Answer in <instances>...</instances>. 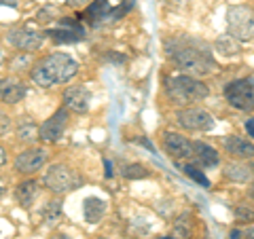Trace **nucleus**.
<instances>
[{
  "label": "nucleus",
  "instance_id": "20e7f679",
  "mask_svg": "<svg viewBox=\"0 0 254 239\" xmlns=\"http://www.w3.org/2000/svg\"><path fill=\"white\" fill-rule=\"evenodd\" d=\"M45 186L51 190L55 195H66L70 190H74L83 184V178L78 176L74 170H70L68 165H62V163H55L51 165L45 174Z\"/></svg>",
  "mask_w": 254,
  "mask_h": 239
},
{
  "label": "nucleus",
  "instance_id": "1a4fd4ad",
  "mask_svg": "<svg viewBox=\"0 0 254 239\" xmlns=\"http://www.w3.org/2000/svg\"><path fill=\"white\" fill-rule=\"evenodd\" d=\"M68 108H60V110H55V113L47 119V121L38 127V140H43V142H58L64 131H66V127H68Z\"/></svg>",
  "mask_w": 254,
  "mask_h": 239
},
{
  "label": "nucleus",
  "instance_id": "bb28decb",
  "mask_svg": "<svg viewBox=\"0 0 254 239\" xmlns=\"http://www.w3.org/2000/svg\"><path fill=\"white\" fill-rule=\"evenodd\" d=\"M235 218H237V220L252 222V220H254V212H252L250 208H244V205H237V208H235Z\"/></svg>",
  "mask_w": 254,
  "mask_h": 239
},
{
  "label": "nucleus",
  "instance_id": "39448f33",
  "mask_svg": "<svg viewBox=\"0 0 254 239\" xmlns=\"http://www.w3.org/2000/svg\"><path fill=\"white\" fill-rule=\"evenodd\" d=\"M229 34L237 41H252L254 38V11L250 6H229L227 9Z\"/></svg>",
  "mask_w": 254,
  "mask_h": 239
},
{
  "label": "nucleus",
  "instance_id": "c756f323",
  "mask_svg": "<svg viewBox=\"0 0 254 239\" xmlns=\"http://www.w3.org/2000/svg\"><path fill=\"white\" fill-rule=\"evenodd\" d=\"M91 0H68V4H72V6H87Z\"/></svg>",
  "mask_w": 254,
  "mask_h": 239
},
{
  "label": "nucleus",
  "instance_id": "4468645a",
  "mask_svg": "<svg viewBox=\"0 0 254 239\" xmlns=\"http://www.w3.org/2000/svg\"><path fill=\"white\" fill-rule=\"evenodd\" d=\"M28 95L26 85L15 81V78H0V100L6 104H19V102Z\"/></svg>",
  "mask_w": 254,
  "mask_h": 239
},
{
  "label": "nucleus",
  "instance_id": "ea45409f",
  "mask_svg": "<svg viewBox=\"0 0 254 239\" xmlns=\"http://www.w3.org/2000/svg\"><path fill=\"white\" fill-rule=\"evenodd\" d=\"M246 239H252V237H246Z\"/></svg>",
  "mask_w": 254,
  "mask_h": 239
},
{
  "label": "nucleus",
  "instance_id": "cd10ccee",
  "mask_svg": "<svg viewBox=\"0 0 254 239\" xmlns=\"http://www.w3.org/2000/svg\"><path fill=\"white\" fill-rule=\"evenodd\" d=\"M9 129H11V117L6 115L2 108H0V135H4Z\"/></svg>",
  "mask_w": 254,
  "mask_h": 239
},
{
  "label": "nucleus",
  "instance_id": "423d86ee",
  "mask_svg": "<svg viewBox=\"0 0 254 239\" xmlns=\"http://www.w3.org/2000/svg\"><path fill=\"white\" fill-rule=\"evenodd\" d=\"M225 98L227 102L237 110L250 113L254 108V85L250 78H237L225 87Z\"/></svg>",
  "mask_w": 254,
  "mask_h": 239
},
{
  "label": "nucleus",
  "instance_id": "e433bc0d",
  "mask_svg": "<svg viewBox=\"0 0 254 239\" xmlns=\"http://www.w3.org/2000/svg\"><path fill=\"white\" fill-rule=\"evenodd\" d=\"M2 197H4V188H2V186H0V199H2Z\"/></svg>",
  "mask_w": 254,
  "mask_h": 239
},
{
  "label": "nucleus",
  "instance_id": "f3484780",
  "mask_svg": "<svg viewBox=\"0 0 254 239\" xmlns=\"http://www.w3.org/2000/svg\"><path fill=\"white\" fill-rule=\"evenodd\" d=\"M83 212H85V220H87V222H91V225L100 222L102 216L106 214V203H104V199H98V197L85 199Z\"/></svg>",
  "mask_w": 254,
  "mask_h": 239
},
{
  "label": "nucleus",
  "instance_id": "aec40b11",
  "mask_svg": "<svg viewBox=\"0 0 254 239\" xmlns=\"http://www.w3.org/2000/svg\"><path fill=\"white\" fill-rule=\"evenodd\" d=\"M110 13H113V6H110L108 0H93V2L87 4V11H85V15L91 21L110 19Z\"/></svg>",
  "mask_w": 254,
  "mask_h": 239
},
{
  "label": "nucleus",
  "instance_id": "7c9ffc66",
  "mask_svg": "<svg viewBox=\"0 0 254 239\" xmlns=\"http://www.w3.org/2000/svg\"><path fill=\"white\" fill-rule=\"evenodd\" d=\"M246 131H248L252 138H254V117L250 119V121H246Z\"/></svg>",
  "mask_w": 254,
  "mask_h": 239
},
{
  "label": "nucleus",
  "instance_id": "9d476101",
  "mask_svg": "<svg viewBox=\"0 0 254 239\" xmlns=\"http://www.w3.org/2000/svg\"><path fill=\"white\" fill-rule=\"evenodd\" d=\"M47 161H49V153L45 148H26L15 159V170L21 174H36L38 170H43Z\"/></svg>",
  "mask_w": 254,
  "mask_h": 239
},
{
  "label": "nucleus",
  "instance_id": "0eeeda50",
  "mask_svg": "<svg viewBox=\"0 0 254 239\" xmlns=\"http://www.w3.org/2000/svg\"><path fill=\"white\" fill-rule=\"evenodd\" d=\"M176 121L180 127H185L189 131H210L214 127V117L203 108L189 106L176 113Z\"/></svg>",
  "mask_w": 254,
  "mask_h": 239
},
{
  "label": "nucleus",
  "instance_id": "4c0bfd02",
  "mask_svg": "<svg viewBox=\"0 0 254 239\" xmlns=\"http://www.w3.org/2000/svg\"><path fill=\"white\" fill-rule=\"evenodd\" d=\"M161 239H174V237H161Z\"/></svg>",
  "mask_w": 254,
  "mask_h": 239
},
{
  "label": "nucleus",
  "instance_id": "f8f14e48",
  "mask_svg": "<svg viewBox=\"0 0 254 239\" xmlns=\"http://www.w3.org/2000/svg\"><path fill=\"white\" fill-rule=\"evenodd\" d=\"M91 102V93L83 85H72L64 91V106L72 113H87Z\"/></svg>",
  "mask_w": 254,
  "mask_h": 239
},
{
  "label": "nucleus",
  "instance_id": "f03ea898",
  "mask_svg": "<svg viewBox=\"0 0 254 239\" xmlns=\"http://www.w3.org/2000/svg\"><path fill=\"white\" fill-rule=\"evenodd\" d=\"M78 70V63L74 58H70L68 53H51L43 58L38 63H34L32 68V81L38 87H55L70 81Z\"/></svg>",
  "mask_w": 254,
  "mask_h": 239
},
{
  "label": "nucleus",
  "instance_id": "c85d7f7f",
  "mask_svg": "<svg viewBox=\"0 0 254 239\" xmlns=\"http://www.w3.org/2000/svg\"><path fill=\"white\" fill-rule=\"evenodd\" d=\"M104 167H106V178H113L115 172H113V163H110L108 159H104Z\"/></svg>",
  "mask_w": 254,
  "mask_h": 239
},
{
  "label": "nucleus",
  "instance_id": "6e6552de",
  "mask_svg": "<svg viewBox=\"0 0 254 239\" xmlns=\"http://www.w3.org/2000/svg\"><path fill=\"white\" fill-rule=\"evenodd\" d=\"M45 38H47L45 32H36V30H30V28H13V30L6 32V41H9L15 49H21V51L41 49Z\"/></svg>",
  "mask_w": 254,
  "mask_h": 239
},
{
  "label": "nucleus",
  "instance_id": "f704fd0d",
  "mask_svg": "<svg viewBox=\"0 0 254 239\" xmlns=\"http://www.w3.org/2000/svg\"><path fill=\"white\" fill-rule=\"evenodd\" d=\"M51 239H72V237H68V235H55V237H51Z\"/></svg>",
  "mask_w": 254,
  "mask_h": 239
},
{
  "label": "nucleus",
  "instance_id": "473e14b6",
  "mask_svg": "<svg viewBox=\"0 0 254 239\" xmlns=\"http://www.w3.org/2000/svg\"><path fill=\"white\" fill-rule=\"evenodd\" d=\"M4 161H6V155H4V148L0 146V165H4Z\"/></svg>",
  "mask_w": 254,
  "mask_h": 239
},
{
  "label": "nucleus",
  "instance_id": "b1692460",
  "mask_svg": "<svg viewBox=\"0 0 254 239\" xmlns=\"http://www.w3.org/2000/svg\"><path fill=\"white\" fill-rule=\"evenodd\" d=\"M182 172H185L190 180H195L197 184H201V186H205V188L210 186V180L205 178V174H203V172H201L197 165H193V163H187V165H182Z\"/></svg>",
  "mask_w": 254,
  "mask_h": 239
},
{
  "label": "nucleus",
  "instance_id": "2f4dec72",
  "mask_svg": "<svg viewBox=\"0 0 254 239\" xmlns=\"http://www.w3.org/2000/svg\"><path fill=\"white\" fill-rule=\"evenodd\" d=\"M0 6H11V9H15V6H17V0H0Z\"/></svg>",
  "mask_w": 254,
  "mask_h": 239
},
{
  "label": "nucleus",
  "instance_id": "72a5a7b5",
  "mask_svg": "<svg viewBox=\"0 0 254 239\" xmlns=\"http://www.w3.org/2000/svg\"><path fill=\"white\" fill-rule=\"evenodd\" d=\"M229 239H242V233H240V231H233L231 237H229Z\"/></svg>",
  "mask_w": 254,
  "mask_h": 239
},
{
  "label": "nucleus",
  "instance_id": "393cba45",
  "mask_svg": "<svg viewBox=\"0 0 254 239\" xmlns=\"http://www.w3.org/2000/svg\"><path fill=\"white\" fill-rule=\"evenodd\" d=\"M17 135H19V140L21 142H34V140H38V129L32 123H21V127L17 129Z\"/></svg>",
  "mask_w": 254,
  "mask_h": 239
},
{
  "label": "nucleus",
  "instance_id": "f257e3e1",
  "mask_svg": "<svg viewBox=\"0 0 254 239\" xmlns=\"http://www.w3.org/2000/svg\"><path fill=\"white\" fill-rule=\"evenodd\" d=\"M165 51H168L170 60L176 63L178 68L187 70V72H193L197 76L210 74L216 70V61L212 58V49L203 41H197V38L190 36H174L165 43Z\"/></svg>",
  "mask_w": 254,
  "mask_h": 239
},
{
  "label": "nucleus",
  "instance_id": "412c9836",
  "mask_svg": "<svg viewBox=\"0 0 254 239\" xmlns=\"http://www.w3.org/2000/svg\"><path fill=\"white\" fill-rule=\"evenodd\" d=\"M214 47H216V51L222 53V55H237V53H240V41L233 38L231 34L220 36Z\"/></svg>",
  "mask_w": 254,
  "mask_h": 239
},
{
  "label": "nucleus",
  "instance_id": "4be33fe9",
  "mask_svg": "<svg viewBox=\"0 0 254 239\" xmlns=\"http://www.w3.org/2000/svg\"><path fill=\"white\" fill-rule=\"evenodd\" d=\"M60 216H62V201H58V199L49 201L41 212V218L45 225H53L55 220H60Z\"/></svg>",
  "mask_w": 254,
  "mask_h": 239
},
{
  "label": "nucleus",
  "instance_id": "7ed1b4c3",
  "mask_svg": "<svg viewBox=\"0 0 254 239\" xmlns=\"http://www.w3.org/2000/svg\"><path fill=\"white\" fill-rule=\"evenodd\" d=\"M165 93H168L170 102H174V104L187 106V104H193V102L205 100L210 91L201 81L187 74H180V76H170L165 81Z\"/></svg>",
  "mask_w": 254,
  "mask_h": 239
},
{
  "label": "nucleus",
  "instance_id": "6ab92c4d",
  "mask_svg": "<svg viewBox=\"0 0 254 239\" xmlns=\"http://www.w3.org/2000/svg\"><path fill=\"white\" fill-rule=\"evenodd\" d=\"M36 195H38V182H34V180H26L15 188V199H17L19 205H23V208H30L32 201L36 199Z\"/></svg>",
  "mask_w": 254,
  "mask_h": 239
},
{
  "label": "nucleus",
  "instance_id": "5701e85b",
  "mask_svg": "<svg viewBox=\"0 0 254 239\" xmlns=\"http://www.w3.org/2000/svg\"><path fill=\"white\" fill-rule=\"evenodd\" d=\"M148 170L142 163H129V165H125L123 167V176L127 180H142V178H146L148 176Z\"/></svg>",
  "mask_w": 254,
  "mask_h": 239
},
{
  "label": "nucleus",
  "instance_id": "ddd939ff",
  "mask_svg": "<svg viewBox=\"0 0 254 239\" xmlns=\"http://www.w3.org/2000/svg\"><path fill=\"white\" fill-rule=\"evenodd\" d=\"M49 38H53L55 43H76V41H83L85 38V30L78 26L76 21L72 19H62V26L60 28H53V30H47L45 32Z\"/></svg>",
  "mask_w": 254,
  "mask_h": 239
},
{
  "label": "nucleus",
  "instance_id": "9b49d317",
  "mask_svg": "<svg viewBox=\"0 0 254 239\" xmlns=\"http://www.w3.org/2000/svg\"><path fill=\"white\" fill-rule=\"evenodd\" d=\"M163 148L165 153L170 157H174L176 161H182V159H190L193 157V142L187 140L185 135L180 133H174V131H168L163 135Z\"/></svg>",
  "mask_w": 254,
  "mask_h": 239
},
{
  "label": "nucleus",
  "instance_id": "2eb2a0df",
  "mask_svg": "<svg viewBox=\"0 0 254 239\" xmlns=\"http://www.w3.org/2000/svg\"><path fill=\"white\" fill-rule=\"evenodd\" d=\"M225 150L235 159H254V144L242 135H229L225 138Z\"/></svg>",
  "mask_w": 254,
  "mask_h": 239
},
{
  "label": "nucleus",
  "instance_id": "a878e982",
  "mask_svg": "<svg viewBox=\"0 0 254 239\" xmlns=\"http://www.w3.org/2000/svg\"><path fill=\"white\" fill-rule=\"evenodd\" d=\"M176 235L180 239H189L190 237V220H189V214H185L178 222H176Z\"/></svg>",
  "mask_w": 254,
  "mask_h": 239
},
{
  "label": "nucleus",
  "instance_id": "c9c22d12",
  "mask_svg": "<svg viewBox=\"0 0 254 239\" xmlns=\"http://www.w3.org/2000/svg\"><path fill=\"white\" fill-rule=\"evenodd\" d=\"M2 61H4V53H2V51H0V63H2Z\"/></svg>",
  "mask_w": 254,
  "mask_h": 239
},
{
  "label": "nucleus",
  "instance_id": "dca6fc26",
  "mask_svg": "<svg viewBox=\"0 0 254 239\" xmlns=\"http://www.w3.org/2000/svg\"><path fill=\"white\" fill-rule=\"evenodd\" d=\"M225 178H229L231 182H250L254 178V170L252 165L244 161H233V163H227L225 167Z\"/></svg>",
  "mask_w": 254,
  "mask_h": 239
},
{
  "label": "nucleus",
  "instance_id": "58836bf2",
  "mask_svg": "<svg viewBox=\"0 0 254 239\" xmlns=\"http://www.w3.org/2000/svg\"><path fill=\"white\" fill-rule=\"evenodd\" d=\"M98 239H108V237H98Z\"/></svg>",
  "mask_w": 254,
  "mask_h": 239
},
{
  "label": "nucleus",
  "instance_id": "a211bd4d",
  "mask_svg": "<svg viewBox=\"0 0 254 239\" xmlns=\"http://www.w3.org/2000/svg\"><path fill=\"white\" fill-rule=\"evenodd\" d=\"M193 157L199 161L203 167H214L218 165V153L216 148H212L210 144H205V142H193Z\"/></svg>",
  "mask_w": 254,
  "mask_h": 239
}]
</instances>
